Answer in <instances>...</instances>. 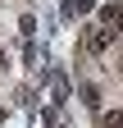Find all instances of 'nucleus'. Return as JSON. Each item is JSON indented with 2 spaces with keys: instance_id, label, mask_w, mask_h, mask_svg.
Masks as SVG:
<instances>
[{
  "instance_id": "nucleus-1",
  "label": "nucleus",
  "mask_w": 123,
  "mask_h": 128,
  "mask_svg": "<svg viewBox=\"0 0 123 128\" xmlns=\"http://www.w3.org/2000/svg\"><path fill=\"white\" fill-rule=\"evenodd\" d=\"M105 23H110V32H123V5H110V9H105Z\"/></svg>"
},
{
  "instance_id": "nucleus-2",
  "label": "nucleus",
  "mask_w": 123,
  "mask_h": 128,
  "mask_svg": "<svg viewBox=\"0 0 123 128\" xmlns=\"http://www.w3.org/2000/svg\"><path fill=\"white\" fill-rule=\"evenodd\" d=\"M105 46H110V32H91L87 37V50H105Z\"/></svg>"
},
{
  "instance_id": "nucleus-3",
  "label": "nucleus",
  "mask_w": 123,
  "mask_h": 128,
  "mask_svg": "<svg viewBox=\"0 0 123 128\" xmlns=\"http://www.w3.org/2000/svg\"><path fill=\"white\" fill-rule=\"evenodd\" d=\"M105 128H123V110H110L105 114Z\"/></svg>"
},
{
  "instance_id": "nucleus-4",
  "label": "nucleus",
  "mask_w": 123,
  "mask_h": 128,
  "mask_svg": "<svg viewBox=\"0 0 123 128\" xmlns=\"http://www.w3.org/2000/svg\"><path fill=\"white\" fill-rule=\"evenodd\" d=\"M91 9V0H68V14H87Z\"/></svg>"
}]
</instances>
